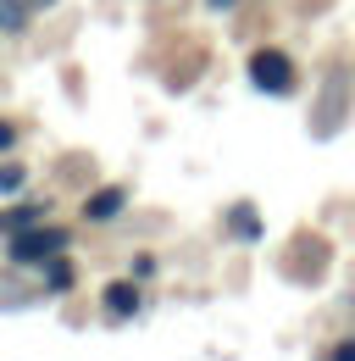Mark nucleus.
Instances as JSON below:
<instances>
[{"mask_svg": "<svg viewBox=\"0 0 355 361\" xmlns=\"http://www.w3.org/2000/svg\"><path fill=\"white\" fill-rule=\"evenodd\" d=\"M250 78H256V90H266V94H294V61H289L283 50H256V56H250Z\"/></svg>", "mask_w": 355, "mask_h": 361, "instance_id": "f257e3e1", "label": "nucleus"}, {"mask_svg": "<svg viewBox=\"0 0 355 361\" xmlns=\"http://www.w3.org/2000/svg\"><path fill=\"white\" fill-rule=\"evenodd\" d=\"M56 250H67V233H61V228H34V233L23 228V233H17V245H11V256H17V262H50Z\"/></svg>", "mask_w": 355, "mask_h": 361, "instance_id": "f03ea898", "label": "nucleus"}, {"mask_svg": "<svg viewBox=\"0 0 355 361\" xmlns=\"http://www.w3.org/2000/svg\"><path fill=\"white\" fill-rule=\"evenodd\" d=\"M106 312L111 317H133L139 312V289H133V283H111V289H106Z\"/></svg>", "mask_w": 355, "mask_h": 361, "instance_id": "7ed1b4c3", "label": "nucleus"}, {"mask_svg": "<svg viewBox=\"0 0 355 361\" xmlns=\"http://www.w3.org/2000/svg\"><path fill=\"white\" fill-rule=\"evenodd\" d=\"M117 212H123V189H100V195L89 200V217H94V223H106V217H117Z\"/></svg>", "mask_w": 355, "mask_h": 361, "instance_id": "20e7f679", "label": "nucleus"}, {"mask_svg": "<svg viewBox=\"0 0 355 361\" xmlns=\"http://www.w3.org/2000/svg\"><path fill=\"white\" fill-rule=\"evenodd\" d=\"M23 23H28V6L23 0H0V28L6 34H23Z\"/></svg>", "mask_w": 355, "mask_h": 361, "instance_id": "39448f33", "label": "nucleus"}, {"mask_svg": "<svg viewBox=\"0 0 355 361\" xmlns=\"http://www.w3.org/2000/svg\"><path fill=\"white\" fill-rule=\"evenodd\" d=\"M28 223H39V206H23V212H0V228H17V233H23Z\"/></svg>", "mask_w": 355, "mask_h": 361, "instance_id": "423d86ee", "label": "nucleus"}, {"mask_svg": "<svg viewBox=\"0 0 355 361\" xmlns=\"http://www.w3.org/2000/svg\"><path fill=\"white\" fill-rule=\"evenodd\" d=\"M73 283V267L67 262H50V289H67Z\"/></svg>", "mask_w": 355, "mask_h": 361, "instance_id": "0eeeda50", "label": "nucleus"}, {"mask_svg": "<svg viewBox=\"0 0 355 361\" xmlns=\"http://www.w3.org/2000/svg\"><path fill=\"white\" fill-rule=\"evenodd\" d=\"M233 228H239V233H250V239H256V233H261V223H256V217H250V212H233Z\"/></svg>", "mask_w": 355, "mask_h": 361, "instance_id": "6e6552de", "label": "nucleus"}, {"mask_svg": "<svg viewBox=\"0 0 355 361\" xmlns=\"http://www.w3.org/2000/svg\"><path fill=\"white\" fill-rule=\"evenodd\" d=\"M23 183V167H0V189H17Z\"/></svg>", "mask_w": 355, "mask_h": 361, "instance_id": "1a4fd4ad", "label": "nucleus"}, {"mask_svg": "<svg viewBox=\"0 0 355 361\" xmlns=\"http://www.w3.org/2000/svg\"><path fill=\"white\" fill-rule=\"evenodd\" d=\"M11 139H17V128H11V123H0V150H6Z\"/></svg>", "mask_w": 355, "mask_h": 361, "instance_id": "9d476101", "label": "nucleus"}, {"mask_svg": "<svg viewBox=\"0 0 355 361\" xmlns=\"http://www.w3.org/2000/svg\"><path fill=\"white\" fill-rule=\"evenodd\" d=\"M333 361H355V345H339V350H333Z\"/></svg>", "mask_w": 355, "mask_h": 361, "instance_id": "9b49d317", "label": "nucleus"}, {"mask_svg": "<svg viewBox=\"0 0 355 361\" xmlns=\"http://www.w3.org/2000/svg\"><path fill=\"white\" fill-rule=\"evenodd\" d=\"M211 6H217V11H228V6H233V0H211Z\"/></svg>", "mask_w": 355, "mask_h": 361, "instance_id": "f8f14e48", "label": "nucleus"}, {"mask_svg": "<svg viewBox=\"0 0 355 361\" xmlns=\"http://www.w3.org/2000/svg\"><path fill=\"white\" fill-rule=\"evenodd\" d=\"M34 6H56V0H34Z\"/></svg>", "mask_w": 355, "mask_h": 361, "instance_id": "ddd939ff", "label": "nucleus"}]
</instances>
